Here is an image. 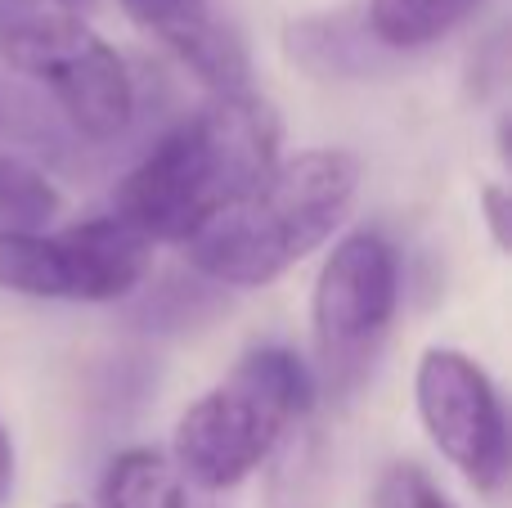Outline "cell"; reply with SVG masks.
<instances>
[{"mask_svg": "<svg viewBox=\"0 0 512 508\" xmlns=\"http://www.w3.org/2000/svg\"><path fill=\"white\" fill-rule=\"evenodd\" d=\"M279 162V113L252 90L207 95L203 108L158 135L117 185L113 216L158 243L185 248L216 212Z\"/></svg>", "mask_w": 512, "mask_h": 508, "instance_id": "obj_1", "label": "cell"}, {"mask_svg": "<svg viewBox=\"0 0 512 508\" xmlns=\"http://www.w3.org/2000/svg\"><path fill=\"white\" fill-rule=\"evenodd\" d=\"M360 180V158L333 144L279 158L248 194L185 243L189 266L239 293L274 284L342 230Z\"/></svg>", "mask_w": 512, "mask_h": 508, "instance_id": "obj_2", "label": "cell"}, {"mask_svg": "<svg viewBox=\"0 0 512 508\" xmlns=\"http://www.w3.org/2000/svg\"><path fill=\"white\" fill-rule=\"evenodd\" d=\"M315 401V374L297 351L256 347L180 414L167 455L194 491H234L261 473L301 419H310Z\"/></svg>", "mask_w": 512, "mask_h": 508, "instance_id": "obj_3", "label": "cell"}, {"mask_svg": "<svg viewBox=\"0 0 512 508\" xmlns=\"http://www.w3.org/2000/svg\"><path fill=\"white\" fill-rule=\"evenodd\" d=\"M400 306V257L378 230H351L333 243L310 293L315 387L324 396H355L378 365Z\"/></svg>", "mask_w": 512, "mask_h": 508, "instance_id": "obj_4", "label": "cell"}, {"mask_svg": "<svg viewBox=\"0 0 512 508\" xmlns=\"http://www.w3.org/2000/svg\"><path fill=\"white\" fill-rule=\"evenodd\" d=\"M0 54L14 72L50 90L72 131L108 144L135 117V77L126 59L77 14L32 9L0 27Z\"/></svg>", "mask_w": 512, "mask_h": 508, "instance_id": "obj_5", "label": "cell"}, {"mask_svg": "<svg viewBox=\"0 0 512 508\" xmlns=\"http://www.w3.org/2000/svg\"><path fill=\"white\" fill-rule=\"evenodd\" d=\"M153 270V243L122 216L0 234V288L36 302H122Z\"/></svg>", "mask_w": 512, "mask_h": 508, "instance_id": "obj_6", "label": "cell"}, {"mask_svg": "<svg viewBox=\"0 0 512 508\" xmlns=\"http://www.w3.org/2000/svg\"><path fill=\"white\" fill-rule=\"evenodd\" d=\"M414 410L441 459L481 495L508 482V414L495 378L459 347H427L414 369Z\"/></svg>", "mask_w": 512, "mask_h": 508, "instance_id": "obj_7", "label": "cell"}, {"mask_svg": "<svg viewBox=\"0 0 512 508\" xmlns=\"http://www.w3.org/2000/svg\"><path fill=\"white\" fill-rule=\"evenodd\" d=\"M122 9L207 95L252 90L248 45L212 9V0H122Z\"/></svg>", "mask_w": 512, "mask_h": 508, "instance_id": "obj_8", "label": "cell"}, {"mask_svg": "<svg viewBox=\"0 0 512 508\" xmlns=\"http://www.w3.org/2000/svg\"><path fill=\"white\" fill-rule=\"evenodd\" d=\"M95 508H189V486L158 446H131L108 459Z\"/></svg>", "mask_w": 512, "mask_h": 508, "instance_id": "obj_9", "label": "cell"}, {"mask_svg": "<svg viewBox=\"0 0 512 508\" xmlns=\"http://www.w3.org/2000/svg\"><path fill=\"white\" fill-rule=\"evenodd\" d=\"M328 450L310 419H301L265 459V508H324Z\"/></svg>", "mask_w": 512, "mask_h": 508, "instance_id": "obj_10", "label": "cell"}, {"mask_svg": "<svg viewBox=\"0 0 512 508\" xmlns=\"http://www.w3.org/2000/svg\"><path fill=\"white\" fill-rule=\"evenodd\" d=\"M486 0H369V32L387 50H427Z\"/></svg>", "mask_w": 512, "mask_h": 508, "instance_id": "obj_11", "label": "cell"}, {"mask_svg": "<svg viewBox=\"0 0 512 508\" xmlns=\"http://www.w3.org/2000/svg\"><path fill=\"white\" fill-rule=\"evenodd\" d=\"M63 194L36 162L0 149V234H41L54 230Z\"/></svg>", "mask_w": 512, "mask_h": 508, "instance_id": "obj_12", "label": "cell"}, {"mask_svg": "<svg viewBox=\"0 0 512 508\" xmlns=\"http://www.w3.org/2000/svg\"><path fill=\"white\" fill-rule=\"evenodd\" d=\"M373 508H459L441 486L432 482L423 464H391L378 477V491H373Z\"/></svg>", "mask_w": 512, "mask_h": 508, "instance_id": "obj_13", "label": "cell"}, {"mask_svg": "<svg viewBox=\"0 0 512 508\" xmlns=\"http://www.w3.org/2000/svg\"><path fill=\"white\" fill-rule=\"evenodd\" d=\"M477 207H481V221H486V230H490V243H495L499 252H508L512 248V194H508L504 180L481 185Z\"/></svg>", "mask_w": 512, "mask_h": 508, "instance_id": "obj_14", "label": "cell"}, {"mask_svg": "<svg viewBox=\"0 0 512 508\" xmlns=\"http://www.w3.org/2000/svg\"><path fill=\"white\" fill-rule=\"evenodd\" d=\"M9 491H14V441L0 428V504L9 500Z\"/></svg>", "mask_w": 512, "mask_h": 508, "instance_id": "obj_15", "label": "cell"}, {"mask_svg": "<svg viewBox=\"0 0 512 508\" xmlns=\"http://www.w3.org/2000/svg\"><path fill=\"white\" fill-rule=\"evenodd\" d=\"M54 5H59L63 14H81V9H90L95 0H54Z\"/></svg>", "mask_w": 512, "mask_h": 508, "instance_id": "obj_16", "label": "cell"}, {"mask_svg": "<svg viewBox=\"0 0 512 508\" xmlns=\"http://www.w3.org/2000/svg\"><path fill=\"white\" fill-rule=\"evenodd\" d=\"M59 508H81V504H59Z\"/></svg>", "mask_w": 512, "mask_h": 508, "instance_id": "obj_17", "label": "cell"}]
</instances>
